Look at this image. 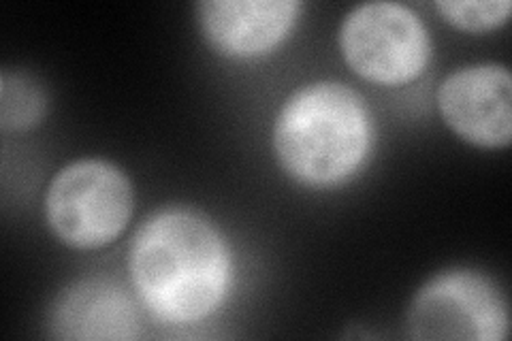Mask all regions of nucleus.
I'll use <instances>...</instances> for the list:
<instances>
[{
  "mask_svg": "<svg viewBox=\"0 0 512 341\" xmlns=\"http://www.w3.org/2000/svg\"><path fill=\"white\" fill-rule=\"evenodd\" d=\"M510 318L502 290L485 273L453 269L431 278L410 303L406 331L419 341H502Z\"/></svg>",
  "mask_w": 512,
  "mask_h": 341,
  "instance_id": "20e7f679",
  "label": "nucleus"
},
{
  "mask_svg": "<svg viewBox=\"0 0 512 341\" xmlns=\"http://www.w3.org/2000/svg\"><path fill=\"white\" fill-rule=\"evenodd\" d=\"M131 214V182L107 160H79L64 167L45 197L50 229L79 250L107 246L126 229Z\"/></svg>",
  "mask_w": 512,
  "mask_h": 341,
  "instance_id": "7ed1b4c3",
  "label": "nucleus"
},
{
  "mask_svg": "<svg viewBox=\"0 0 512 341\" xmlns=\"http://www.w3.org/2000/svg\"><path fill=\"white\" fill-rule=\"evenodd\" d=\"M299 9L297 0H203L197 5V20L220 54L254 58L286 39Z\"/></svg>",
  "mask_w": 512,
  "mask_h": 341,
  "instance_id": "0eeeda50",
  "label": "nucleus"
},
{
  "mask_svg": "<svg viewBox=\"0 0 512 341\" xmlns=\"http://www.w3.org/2000/svg\"><path fill=\"white\" fill-rule=\"evenodd\" d=\"M139 299L167 324L199 322L218 310L231 280V252L216 226L188 209L141 224L128 254Z\"/></svg>",
  "mask_w": 512,
  "mask_h": 341,
  "instance_id": "f257e3e1",
  "label": "nucleus"
},
{
  "mask_svg": "<svg viewBox=\"0 0 512 341\" xmlns=\"http://www.w3.org/2000/svg\"><path fill=\"white\" fill-rule=\"evenodd\" d=\"M56 339H133L139 335L137 307L124 288L90 278L69 286L50 312Z\"/></svg>",
  "mask_w": 512,
  "mask_h": 341,
  "instance_id": "6e6552de",
  "label": "nucleus"
},
{
  "mask_svg": "<svg viewBox=\"0 0 512 341\" xmlns=\"http://www.w3.org/2000/svg\"><path fill=\"white\" fill-rule=\"evenodd\" d=\"M438 107L453 131L480 148H504L512 137V79L502 64H476L448 75Z\"/></svg>",
  "mask_w": 512,
  "mask_h": 341,
  "instance_id": "423d86ee",
  "label": "nucleus"
},
{
  "mask_svg": "<svg viewBox=\"0 0 512 341\" xmlns=\"http://www.w3.org/2000/svg\"><path fill=\"white\" fill-rule=\"evenodd\" d=\"M436 9L453 26L470 32L498 28L510 15L508 0H438Z\"/></svg>",
  "mask_w": 512,
  "mask_h": 341,
  "instance_id": "9d476101",
  "label": "nucleus"
},
{
  "mask_svg": "<svg viewBox=\"0 0 512 341\" xmlns=\"http://www.w3.org/2000/svg\"><path fill=\"white\" fill-rule=\"evenodd\" d=\"M3 103H0V118L5 128H26L37 124L45 111V96L35 81L20 73H3Z\"/></svg>",
  "mask_w": 512,
  "mask_h": 341,
  "instance_id": "1a4fd4ad",
  "label": "nucleus"
},
{
  "mask_svg": "<svg viewBox=\"0 0 512 341\" xmlns=\"http://www.w3.org/2000/svg\"><path fill=\"white\" fill-rule=\"evenodd\" d=\"M372 124L359 92L340 81L303 86L284 103L274 148L284 171L308 186H333L370 152Z\"/></svg>",
  "mask_w": 512,
  "mask_h": 341,
  "instance_id": "f03ea898",
  "label": "nucleus"
},
{
  "mask_svg": "<svg viewBox=\"0 0 512 341\" xmlns=\"http://www.w3.org/2000/svg\"><path fill=\"white\" fill-rule=\"evenodd\" d=\"M340 47L352 71L384 86L419 77L431 54L419 15L399 3H367L352 9L340 30Z\"/></svg>",
  "mask_w": 512,
  "mask_h": 341,
  "instance_id": "39448f33",
  "label": "nucleus"
}]
</instances>
